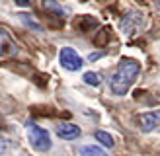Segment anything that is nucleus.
Returning a JSON list of instances; mask_svg holds the SVG:
<instances>
[{"instance_id": "1", "label": "nucleus", "mask_w": 160, "mask_h": 156, "mask_svg": "<svg viewBox=\"0 0 160 156\" xmlns=\"http://www.w3.org/2000/svg\"><path fill=\"white\" fill-rule=\"evenodd\" d=\"M141 72V65L135 59H121L117 62V68L113 76L109 80V88L115 96H123L129 92L131 84L137 80V76Z\"/></svg>"}, {"instance_id": "2", "label": "nucleus", "mask_w": 160, "mask_h": 156, "mask_svg": "<svg viewBox=\"0 0 160 156\" xmlns=\"http://www.w3.org/2000/svg\"><path fill=\"white\" fill-rule=\"evenodd\" d=\"M26 135H28V140H29V144L35 148V150L39 152H47V150H51V137H49V131L43 129V127H39V125H35L33 121H28L26 123Z\"/></svg>"}, {"instance_id": "3", "label": "nucleus", "mask_w": 160, "mask_h": 156, "mask_svg": "<svg viewBox=\"0 0 160 156\" xmlns=\"http://www.w3.org/2000/svg\"><path fill=\"white\" fill-rule=\"evenodd\" d=\"M59 62H61L62 68L70 70V72L80 70V68H82V65H84L82 57H80V55L72 49V47H62L61 53H59Z\"/></svg>"}, {"instance_id": "4", "label": "nucleus", "mask_w": 160, "mask_h": 156, "mask_svg": "<svg viewBox=\"0 0 160 156\" xmlns=\"http://www.w3.org/2000/svg\"><path fill=\"white\" fill-rule=\"evenodd\" d=\"M18 53V45H16L12 33L8 27L0 26V57H14Z\"/></svg>"}, {"instance_id": "5", "label": "nucleus", "mask_w": 160, "mask_h": 156, "mask_svg": "<svg viewBox=\"0 0 160 156\" xmlns=\"http://www.w3.org/2000/svg\"><path fill=\"white\" fill-rule=\"evenodd\" d=\"M141 23H142V14L129 12L121 20V29H123V33H133V31H137L141 27Z\"/></svg>"}, {"instance_id": "6", "label": "nucleus", "mask_w": 160, "mask_h": 156, "mask_svg": "<svg viewBox=\"0 0 160 156\" xmlns=\"http://www.w3.org/2000/svg\"><path fill=\"white\" fill-rule=\"evenodd\" d=\"M137 121H139V129L141 131L150 133V131H154L158 127V111H147V113L139 115Z\"/></svg>"}, {"instance_id": "7", "label": "nucleus", "mask_w": 160, "mask_h": 156, "mask_svg": "<svg viewBox=\"0 0 160 156\" xmlns=\"http://www.w3.org/2000/svg\"><path fill=\"white\" fill-rule=\"evenodd\" d=\"M57 135L65 140H72V139L80 137V127L74 123H61V125H57Z\"/></svg>"}, {"instance_id": "8", "label": "nucleus", "mask_w": 160, "mask_h": 156, "mask_svg": "<svg viewBox=\"0 0 160 156\" xmlns=\"http://www.w3.org/2000/svg\"><path fill=\"white\" fill-rule=\"evenodd\" d=\"M96 26H98V20H96L94 16H78L74 20V27L80 33H88V31H92Z\"/></svg>"}, {"instance_id": "9", "label": "nucleus", "mask_w": 160, "mask_h": 156, "mask_svg": "<svg viewBox=\"0 0 160 156\" xmlns=\"http://www.w3.org/2000/svg\"><path fill=\"white\" fill-rule=\"evenodd\" d=\"M43 8L47 10V14H53V16H57V18H65V8H62L57 0H43Z\"/></svg>"}, {"instance_id": "10", "label": "nucleus", "mask_w": 160, "mask_h": 156, "mask_svg": "<svg viewBox=\"0 0 160 156\" xmlns=\"http://www.w3.org/2000/svg\"><path fill=\"white\" fill-rule=\"evenodd\" d=\"M80 156H108V152L96 144H84L80 146Z\"/></svg>"}, {"instance_id": "11", "label": "nucleus", "mask_w": 160, "mask_h": 156, "mask_svg": "<svg viewBox=\"0 0 160 156\" xmlns=\"http://www.w3.org/2000/svg\"><path fill=\"white\" fill-rule=\"evenodd\" d=\"M109 39H111V29L109 27H102L98 31V35L94 37V43L98 45V47H103L106 43H109Z\"/></svg>"}, {"instance_id": "12", "label": "nucleus", "mask_w": 160, "mask_h": 156, "mask_svg": "<svg viewBox=\"0 0 160 156\" xmlns=\"http://www.w3.org/2000/svg\"><path fill=\"white\" fill-rule=\"evenodd\" d=\"M84 82L88 84V86H100L102 84V74L100 72H92V70H90V72H84Z\"/></svg>"}, {"instance_id": "13", "label": "nucleus", "mask_w": 160, "mask_h": 156, "mask_svg": "<svg viewBox=\"0 0 160 156\" xmlns=\"http://www.w3.org/2000/svg\"><path fill=\"white\" fill-rule=\"evenodd\" d=\"M96 140H100V143L103 146H108V148L113 146V139H111V135L106 133V131H96Z\"/></svg>"}, {"instance_id": "14", "label": "nucleus", "mask_w": 160, "mask_h": 156, "mask_svg": "<svg viewBox=\"0 0 160 156\" xmlns=\"http://www.w3.org/2000/svg\"><path fill=\"white\" fill-rule=\"evenodd\" d=\"M20 18H22V22L26 23V26H29V27H35V29H39V23H37L35 20L28 18V14H20Z\"/></svg>"}, {"instance_id": "15", "label": "nucleus", "mask_w": 160, "mask_h": 156, "mask_svg": "<svg viewBox=\"0 0 160 156\" xmlns=\"http://www.w3.org/2000/svg\"><path fill=\"white\" fill-rule=\"evenodd\" d=\"M8 144H10V143H8V139H0V154H4Z\"/></svg>"}, {"instance_id": "16", "label": "nucleus", "mask_w": 160, "mask_h": 156, "mask_svg": "<svg viewBox=\"0 0 160 156\" xmlns=\"http://www.w3.org/2000/svg\"><path fill=\"white\" fill-rule=\"evenodd\" d=\"M102 57V53H90V55H88V61H98Z\"/></svg>"}, {"instance_id": "17", "label": "nucleus", "mask_w": 160, "mask_h": 156, "mask_svg": "<svg viewBox=\"0 0 160 156\" xmlns=\"http://www.w3.org/2000/svg\"><path fill=\"white\" fill-rule=\"evenodd\" d=\"M14 2H16V4H18V6H23V8H28V6L31 4V2H29V0H14Z\"/></svg>"}]
</instances>
